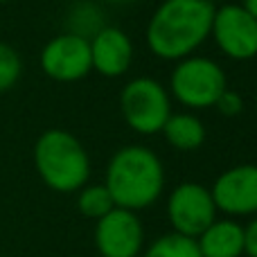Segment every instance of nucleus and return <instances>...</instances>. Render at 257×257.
<instances>
[{
	"mask_svg": "<svg viewBox=\"0 0 257 257\" xmlns=\"http://www.w3.org/2000/svg\"><path fill=\"white\" fill-rule=\"evenodd\" d=\"M120 111L128 128L140 136L160 133L172 115V95L151 77H136L122 88Z\"/></svg>",
	"mask_w": 257,
	"mask_h": 257,
	"instance_id": "5",
	"label": "nucleus"
},
{
	"mask_svg": "<svg viewBox=\"0 0 257 257\" xmlns=\"http://www.w3.org/2000/svg\"><path fill=\"white\" fill-rule=\"evenodd\" d=\"M39 61L41 70L54 81L72 84V81L84 79L93 70L88 36L75 34V32L52 36L41 50Z\"/></svg>",
	"mask_w": 257,
	"mask_h": 257,
	"instance_id": "7",
	"label": "nucleus"
},
{
	"mask_svg": "<svg viewBox=\"0 0 257 257\" xmlns=\"http://www.w3.org/2000/svg\"><path fill=\"white\" fill-rule=\"evenodd\" d=\"M214 108H217L221 115H226V117H235V115H239V113L244 111V99H241V95L237 93V90L226 88L221 95H219Z\"/></svg>",
	"mask_w": 257,
	"mask_h": 257,
	"instance_id": "17",
	"label": "nucleus"
},
{
	"mask_svg": "<svg viewBox=\"0 0 257 257\" xmlns=\"http://www.w3.org/2000/svg\"><path fill=\"white\" fill-rule=\"evenodd\" d=\"M210 36L226 57L248 61L257 57V21L241 5L214 7Z\"/></svg>",
	"mask_w": 257,
	"mask_h": 257,
	"instance_id": "8",
	"label": "nucleus"
},
{
	"mask_svg": "<svg viewBox=\"0 0 257 257\" xmlns=\"http://www.w3.org/2000/svg\"><path fill=\"white\" fill-rule=\"evenodd\" d=\"M140 257H201V250L196 239L183 237L178 232H167L151 241Z\"/></svg>",
	"mask_w": 257,
	"mask_h": 257,
	"instance_id": "14",
	"label": "nucleus"
},
{
	"mask_svg": "<svg viewBox=\"0 0 257 257\" xmlns=\"http://www.w3.org/2000/svg\"><path fill=\"white\" fill-rule=\"evenodd\" d=\"M178 151H196L205 142V124L194 115V113H172L160 131Z\"/></svg>",
	"mask_w": 257,
	"mask_h": 257,
	"instance_id": "13",
	"label": "nucleus"
},
{
	"mask_svg": "<svg viewBox=\"0 0 257 257\" xmlns=\"http://www.w3.org/2000/svg\"><path fill=\"white\" fill-rule=\"evenodd\" d=\"M214 5L210 0H165L147 25V45L158 59L181 61L210 36Z\"/></svg>",
	"mask_w": 257,
	"mask_h": 257,
	"instance_id": "1",
	"label": "nucleus"
},
{
	"mask_svg": "<svg viewBox=\"0 0 257 257\" xmlns=\"http://www.w3.org/2000/svg\"><path fill=\"white\" fill-rule=\"evenodd\" d=\"M23 75V61L21 54L9 43L0 41V93H7L18 84Z\"/></svg>",
	"mask_w": 257,
	"mask_h": 257,
	"instance_id": "16",
	"label": "nucleus"
},
{
	"mask_svg": "<svg viewBox=\"0 0 257 257\" xmlns=\"http://www.w3.org/2000/svg\"><path fill=\"white\" fill-rule=\"evenodd\" d=\"M239 5H241V7H244L246 12H248L250 16H253L255 21H257V0H241Z\"/></svg>",
	"mask_w": 257,
	"mask_h": 257,
	"instance_id": "19",
	"label": "nucleus"
},
{
	"mask_svg": "<svg viewBox=\"0 0 257 257\" xmlns=\"http://www.w3.org/2000/svg\"><path fill=\"white\" fill-rule=\"evenodd\" d=\"M93 239L102 257H140L145 250V228L138 212L113 208L97 219Z\"/></svg>",
	"mask_w": 257,
	"mask_h": 257,
	"instance_id": "10",
	"label": "nucleus"
},
{
	"mask_svg": "<svg viewBox=\"0 0 257 257\" xmlns=\"http://www.w3.org/2000/svg\"><path fill=\"white\" fill-rule=\"evenodd\" d=\"M244 255L257 257V214L244 226Z\"/></svg>",
	"mask_w": 257,
	"mask_h": 257,
	"instance_id": "18",
	"label": "nucleus"
},
{
	"mask_svg": "<svg viewBox=\"0 0 257 257\" xmlns=\"http://www.w3.org/2000/svg\"><path fill=\"white\" fill-rule=\"evenodd\" d=\"M210 194L217 212L230 219L257 214V165L244 163L221 172L214 178Z\"/></svg>",
	"mask_w": 257,
	"mask_h": 257,
	"instance_id": "9",
	"label": "nucleus"
},
{
	"mask_svg": "<svg viewBox=\"0 0 257 257\" xmlns=\"http://www.w3.org/2000/svg\"><path fill=\"white\" fill-rule=\"evenodd\" d=\"M90 43V61L93 70L104 77H122L128 72L136 57L133 41L120 27H99L93 36H88Z\"/></svg>",
	"mask_w": 257,
	"mask_h": 257,
	"instance_id": "11",
	"label": "nucleus"
},
{
	"mask_svg": "<svg viewBox=\"0 0 257 257\" xmlns=\"http://www.w3.org/2000/svg\"><path fill=\"white\" fill-rule=\"evenodd\" d=\"M34 167L39 178L59 194L79 192L90 178V158L77 136L48 128L34 142Z\"/></svg>",
	"mask_w": 257,
	"mask_h": 257,
	"instance_id": "3",
	"label": "nucleus"
},
{
	"mask_svg": "<svg viewBox=\"0 0 257 257\" xmlns=\"http://www.w3.org/2000/svg\"><path fill=\"white\" fill-rule=\"evenodd\" d=\"M201 257H241L244 255V226L237 219H214L199 237Z\"/></svg>",
	"mask_w": 257,
	"mask_h": 257,
	"instance_id": "12",
	"label": "nucleus"
},
{
	"mask_svg": "<svg viewBox=\"0 0 257 257\" xmlns=\"http://www.w3.org/2000/svg\"><path fill=\"white\" fill-rule=\"evenodd\" d=\"M0 3H9V0H0Z\"/></svg>",
	"mask_w": 257,
	"mask_h": 257,
	"instance_id": "21",
	"label": "nucleus"
},
{
	"mask_svg": "<svg viewBox=\"0 0 257 257\" xmlns=\"http://www.w3.org/2000/svg\"><path fill=\"white\" fill-rule=\"evenodd\" d=\"M108 3H115V5H128V3H133V0H108Z\"/></svg>",
	"mask_w": 257,
	"mask_h": 257,
	"instance_id": "20",
	"label": "nucleus"
},
{
	"mask_svg": "<svg viewBox=\"0 0 257 257\" xmlns=\"http://www.w3.org/2000/svg\"><path fill=\"white\" fill-rule=\"evenodd\" d=\"M115 208L113 203L111 192L106 190L104 183H97V185H88L86 183L79 192H77V210L84 214L86 219H102L104 214H108Z\"/></svg>",
	"mask_w": 257,
	"mask_h": 257,
	"instance_id": "15",
	"label": "nucleus"
},
{
	"mask_svg": "<svg viewBox=\"0 0 257 257\" xmlns=\"http://www.w3.org/2000/svg\"><path fill=\"white\" fill-rule=\"evenodd\" d=\"M217 205L210 187L194 181L178 183L167 199V219L174 230L183 237L196 239L217 219Z\"/></svg>",
	"mask_w": 257,
	"mask_h": 257,
	"instance_id": "6",
	"label": "nucleus"
},
{
	"mask_svg": "<svg viewBox=\"0 0 257 257\" xmlns=\"http://www.w3.org/2000/svg\"><path fill=\"white\" fill-rule=\"evenodd\" d=\"M104 185L111 192L115 208L140 212L154 205L165 190L163 160L149 147H122L108 160Z\"/></svg>",
	"mask_w": 257,
	"mask_h": 257,
	"instance_id": "2",
	"label": "nucleus"
},
{
	"mask_svg": "<svg viewBox=\"0 0 257 257\" xmlns=\"http://www.w3.org/2000/svg\"><path fill=\"white\" fill-rule=\"evenodd\" d=\"M228 88V79L223 68L208 57H190L181 59L174 66L169 77V93L178 104L201 111L217 104L219 95Z\"/></svg>",
	"mask_w": 257,
	"mask_h": 257,
	"instance_id": "4",
	"label": "nucleus"
}]
</instances>
